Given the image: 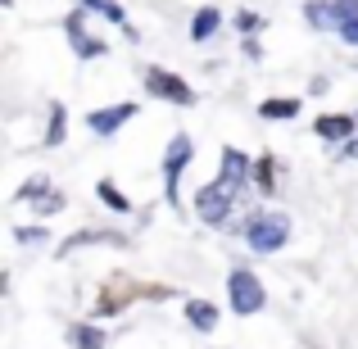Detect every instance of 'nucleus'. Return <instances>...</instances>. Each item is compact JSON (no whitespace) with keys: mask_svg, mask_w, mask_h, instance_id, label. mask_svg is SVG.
<instances>
[{"mask_svg":"<svg viewBox=\"0 0 358 349\" xmlns=\"http://www.w3.org/2000/svg\"><path fill=\"white\" fill-rule=\"evenodd\" d=\"M250 164H254V159H245L236 145H222V173L195 191V213H200L209 227H222V222L231 218V209L245 200V186H250Z\"/></svg>","mask_w":358,"mask_h":349,"instance_id":"f257e3e1","label":"nucleus"},{"mask_svg":"<svg viewBox=\"0 0 358 349\" xmlns=\"http://www.w3.org/2000/svg\"><path fill=\"white\" fill-rule=\"evenodd\" d=\"M290 241V218L281 209H259L245 218V245L254 254H277Z\"/></svg>","mask_w":358,"mask_h":349,"instance_id":"f03ea898","label":"nucleus"},{"mask_svg":"<svg viewBox=\"0 0 358 349\" xmlns=\"http://www.w3.org/2000/svg\"><path fill=\"white\" fill-rule=\"evenodd\" d=\"M227 299H231V308H236L241 318H250V313H263L268 290H263V281L254 277L250 268H231L227 272Z\"/></svg>","mask_w":358,"mask_h":349,"instance_id":"7ed1b4c3","label":"nucleus"},{"mask_svg":"<svg viewBox=\"0 0 358 349\" xmlns=\"http://www.w3.org/2000/svg\"><path fill=\"white\" fill-rule=\"evenodd\" d=\"M304 18H308V27H317V32H341V23L358 18V0H308Z\"/></svg>","mask_w":358,"mask_h":349,"instance_id":"20e7f679","label":"nucleus"},{"mask_svg":"<svg viewBox=\"0 0 358 349\" xmlns=\"http://www.w3.org/2000/svg\"><path fill=\"white\" fill-rule=\"evenodd\" d=\"M145 91L155 100H168V105H195V100H200L191 91V82L177 78V73H168V69H159V64H155V69H145Z\"/></svg>","mask_w":358,"mask_h":349,"instance_id":"39448f33","label":"nucleus"},{"mask_svg":"<svg viewBox=\"0 0 358 349\" xmlns=\"http://www.w3.org/2000/svg\"><path fill=\"white\" fill-rule=\"evenodd\" d=\"M191 155H195L191 136L177 131V136L168 141V150H164V195L168 200H177V186H182V173L191 168Z\"/></svg>","mask_w":358,"mask_h":349,"instance_id":"423d86ee","label":"nucleus"},{"mask_svg":"<svg viewBox=\"0 0 358 349\" xmlns=\"http://www.w3.org/2000/svg\"><path fill=\"white\" fill-rule=\"evenodd\" d=\"M64 36H69V45H73V55H78V59H105V55H109V45L100 41V36L87 32V9L64 14Z\"/></svg>","mask_w":358,"mask_h":349,"instance_id":"0eeeda50","label":"nucleus"},{"mask_svg":"<svg viewBox=\"0 0 358 349\" xmlns=\"http://www.w3.org/2000/svg\"><path fill=\"white\" fill-rule=\"evenodd\" d=\"M131 118H136V105H131V100H122V105L91 109V114H87V127L96 131V136H114L122 122H131Z\"/></svg>","mask_w":358,"mask_h":349,"instance_id":"6e6552de","label":"nucleus"},{"mask_svg":"<svg viewBox=\"0 0 358 349\" xmlns=\"http://www.w3.org/2000/svg\"><path fill=\"white\" fill-rule=\"evenodd\" d=\"M127 299H136V281H127V277H114L105 290H100V299H96V318H114L127 308Z\"/></svg>","mask_w":358,"mask_h":349,"instance_id":"1a4fd4ad","label":"nucleus"},{"mask_svg":"<svg viewBox=\"0 0 358 349\" xmlns=\"http://www.w3.org/2000/svg\"><path fill=\"white\" fill-rule=\"evenodd\" d=\"M313 131L322 141H350L354 131H358V122H354V114H322L313 122Z\"/></svg>","mask_w":358,"mask_h":349,"instance_id":"9d476101","label":"nucleus"},{"mask_svg":"<svg viewBox=\"0 0 358 349\" xmlns=\"http://www.w3.org/2000/svg\"><path fill=\"white\" fill-rule=\"evenodd\" d=\"M82 245H118V250H122V245H127V236H122V232H78V236H73V241H64V245H59V250H55V254H59V259H64V254L82 250Z\"/></svg>","mask_w":358,"mask_h":349,"instance_id":"9b49d317","label":"nucleus"},{"mask_svg":"<svg viewBox=\"0 0 358 349\" xmlns=\"http://www.w3.org/2000/svg\"><path fill=\"white\" fill-rule=\"evenodd\" d=\"M82 9H96L100 18H109V23L114 27H122V32L131 36V41H136V27H131V18H127V9L118 5V0H82Z\"/></svg>","mask_w":358,"mask_h":349,"instance_id":"f8f14e48","label":"nucleus"},{"mask_svg":"<svg viewBox=\"0 0 358 349\" xmlns=\"http://www.w3.org/2000/svg\"><path fill=\"white\" fill-rule=\"evenodd\" d=\"M186 322H191L195 332H213V327H218V308H213L209 299H186Z\"/></svg>","mask_w":358,"mask_h":349,"instance_id":"ddd939ff","label":"nucleus"},{"mask_svg":"<svg viewBox=\"0 0 358 349\" xmlns=\"http://www.w3.org/2000/svg\"><path fill=\"white\" fill-rule=\"evenodd\" d=\"M250 177L259 182L263 195H272V191H277V159H272V155H259V159L250 164Z\"/></svg>","mask_w":358,"mask_h":349,"instance_id":"4468645a","label":"nucleus"},{"mask_svg":"<svg viewBox=\"0 0 358 349\" xmlns=\"http://www.w3.org/2000/svg\"><path fill=\"white\" fill-rule=\"evenodd\" d=\"M69 341L78 345V349H105L109 345L105 332H100V327H91V322H73L69 327Z\"/></svg>","mask_w":358,"mask_h":349,"instance_id":"2eb2a0df","label":"nucleus"},{"mask_svg":"<svg viewBox=\"0 0 358 349\" xmlns=\"http://www.w3.org/2000/svg\"><path fill=\"white\" fill-rule=\"evenodd\" d=\"M218 27H222V14H218L213 5L195 9V23H191V36H195V41H209V36L218 32Z\"/></svg>","mask_w":358,"mask_h":349,"instance_id":"dca6fc26","label":"nucleus"},{"mask_svg":"<svg viewBox=\"0 0 358 349\" xmlns=\"http://www.w3.org/2000/svg\"><path fill=\"white\" fill-rule=\"evenodd\" d=\"M299 114V100L295 96H277V100H263L259 118H295Z\"/></svg>","mask_w":358,"mask_h":349,"instance_id":"f3484780","label":"nucleus"},{"mask_svg":"<svg viewBox=\"0 0 358 349\" xmlns=\"http://www.w3.org/2000/svg\"><path fill=\"white\" fill-rule=\"evenodd\" d=\"M96 195H100V200H105V204H109L114 213H131V200H127V195L118 191L114 182H109V177H100V182H96Z\"/></svg>","mask_w":358,"mask_h":349,"instance_id":"a211bd4d","label":"nucleus"},{"mask_svg":"<svg viewBox=\"0 0 358 349\" xmlns=\"http://www.w3.org/2000/svg\"><path fill=\"white\" fill-rule=\"evenodd\" d=\"M64 131H69V109H64L59 105V100H55V105H50V127H45V145H59V141H64Z\"/></svg>","mask_w":358,"mask_h":349,"instance_id":"6ab92c4d","label":"nucleus"},{"mask_svg":"<svg viewBox=\"0 0 358 349\" xmlns=\"http://www.w3.org/2000/svg\"><path fill=\"white\" fill-rule=\"evenodd\" d=\"M45 191H50V182H45V177H27V182L14 191V200H18V204H36Z\"/></svg>","mask_w":358,"mask_h":349,"instance_id":"aec40b11","label":"nucleus"},{"mask_svg":"<svg viewBox=\"0 0 358 349\" xmlns=\"http://www.w3.org/2000/svg\"><path fill=\"white\" fill-rule=\"evenodd\" d=\"M32 209H36V213H41V218H50V213H59V209H64V195H59V191H55V186H50V191H45V195H41V200H36V204H32Z\"/></svg>","mask_w":358,"mask_h":349,"instance_id":"412c9836","label":"nucleus"},{"mask_svg":"<svg viewBox=\"0 0 358 349\" xmlns=\"http://www.w3.org/2000/svg\"><path fill=\"white\" fill-rule=\"evenodd\" d=\"M231 23H236V32H241V36H254V32H259V27H263V18L254 14V9H241V14L231 18Z\"/></svg>","mask_w":358,"mask_h":349,"instance_id":"4be33fe9","label":"nucleus"},{"mask_svg":"<svg viewBox=\"0 0 358 349\" xmlns=\"http://www.w3.org/2000/svg\"><path fill=\"white\" fill-rule=\"evenodd\" d=\"M45 236H50L45 227H14V241H18V245H41Z\"/></svg>","mask_w":358,"mask_h":349,"instance_id":"5701e85b","label":"nucleus"},{"mask_svg":"<svg viewBox=\"0 0 358 349\" xmlns=\"http://www.w3.org/2000/svg\"><path fill=\"white\" fill-rule=\"evenodd\" d=\"M341 41L358 45V18H350V23H341Z\"/></svg>","mask_w":358,"mask_h":349,"instance_id":"b1692460","label":"nucleus"},{"mask_svg":"<svg viewBox=\"0 0 358 349\" xmlns=\"http://www.w3.org/2000/svg\"><path fill=\"white\" fill-rule=\"evenodd\" d=\"M341 159H345V164H358V131L345 141V155H341Z\"/></svg>","mask_w":358,"mask_h":349,"instance_id":"393cba45","label":"nucleus"},{"mask_svg":"<svg viewBox=\"0 0 358 349\" xmlns=\"http://www.w3.org/2000/svg\"><path fill=\"white\" fill-rule=\"evenodd\" d=\"M5 5H14V0H0V9H5Z\"/></svg>","mask_w":358,"mask_h":349,"instance_id":"a878e982","label":"nucleus"},{"mask_svg":"<svg viewBox=\"0 0 358 349\" xmlns=\"http://www.w3.org/2000/svg\"><path fill=\"white\" fill-rule=\"evenodd\" d=\"M354 122H358V114H354Z\"/></svg>","mask_w":358,"mask_h":349,"instance_id":"bb28decb","label":"nucleus"}]
</instances>
